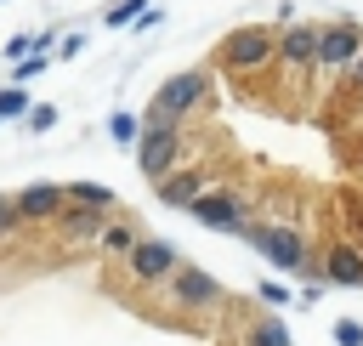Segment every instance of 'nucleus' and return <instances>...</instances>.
Here are the masks:
<instances>
[{
  "mask_svg": "<svg viewBox=\"0 0 363 346\" xmlns=\"http://www.w3.org/2000/svg\"><path fill=\"white\" fill-rule=\"evenodd\" d=\"M210 96V79H204V68H187V74H170L159 91H153V102H147V125H176L182 113H193L199 102Z\"/></svg>",
  "mask_w": 363,
  "mask_h": 346,
  "instance_id": "nucleus-1",
  "label": "nucleus"
},
{
  "mask_svg": "<svg viewBox=\"0 0 363 346\" xmlns=\"http://www.w3.org/2000/svg\"><path fill=\"white\" fill-rule=\"evenodd\" d=\"M272 51H278V34H272L267 23H250V28H233V34L221 40V68L250 74V68H267Z\"/></svg>",
  "mask_w": 363,
  "mask_h": 346,
  "instance_id": "nucleus-2",
  "label": "nucleus"
},
{
  "mask_svg": "<svg viewBox=\"0 0 363 346\" xmlns=\"http://www.w3.org/2000/svg\"><path fill=\"white\" fill-rule=\"evenodd\" d=\"M136 159H142V170H147L153 182H164V176L176 170V159H182V130H176V125H142Z\"/></svg>",
  "mask_w": 363,
  "mask_h": 346,
  "instance_id": "nucleus-3",
  "label": "nucleus"
},
{
  "mask_svg": "<svg viewBox=\"0 0 363 346\" xmlns=\"http://www.w3.org/2000/svg\"><path fill=\"white\" fill-rule=\"evenodd\" d=\"M244 238H250L278 272H301V267H306V244H301V233H289V227H244Z\"/></svg>",
  "mask_w": 363,
  "mask_h": 346,
  "instance_id": "nucleus-4",
  "label": "nucleus"
},
{
  "mask_svg": "<svg viewBox=\"0 0 363 346\" xmlns=\"http://www.w3.org/2000/svg\"><path fill=\"white\" fill-rule=\"evenodd\" d=\"M363 51V28L357 23H323L318 28V68H352Z\"/></svg>",
  "mask_w": 363,
  "mask_h": 346,
  "instance_id": "nucleus-5",
  "label": "nucleus"
},
{
  "mask_svg": "<svg viewBox=\"0 0 363 346\" xmlns=\"http://www.w3.org/2000/svg\"><path fill=\"white\" fill-rule=\"evenodd\" d=\"M187 210H193L204 227H216V233H244V204H238L233 193H199Z\"/></svg>",
  "mask_w": 363,
  "mask_h": 346,
  "instance_id": "nucleus-6",
  "label": "nucleus"
},
{
  "mask_svg": "<svg viewBox=\"0 0 363 346\" xmlns=\"http://www.w3.org/2000/svg\"><path fill=\"white\" fill-rule=\"evenodd\" d=\"M278 57L289 68H318V23H289L278 34Z\"/></svg>",
  "mask_w": 363,
  "mask_h": 346,
  "instance_id": "nucleus-7",
  "label": "nucleus"
},
{
  "mask_svg": "<svg viewBox=\"0 0 363 346\" xmlns=\"http://www.w3.org/2000/svg\"><path fill=\"white\" fill-rule=\"evenodd\" d=\"M130 272H136V278H164V272H176V244H164V238L130 244Z\"/></svg>",
  "mask_w": 363,
  "mask_h": 346,
  "instance_id": "nucleus-8",
  "label": "nucleus"
},
{
  "mask_svg": "<svg viewBox=\"0 0 363 346\" xmlns=\"http://www.w3.org/2000/svg\"><path fill=\"white\" fill-rule=\"evenodd\" d=\"M170 278H176V301H182V306H216V295H221L216 278L199 272V267H176Z\"/></svg>",
  "mask_w": 363,
  "mask_h": 346,
  "instance_id": "nucleus-9",
  "label": "nucleus"
},
{
  "mask_svg": "<svg viewBox=\"0 0 363 346\" xmlns=\"http://www.w3.org/2000/svg\"><path fill=\"white\" fill-rule=\"evenodd\" d=\"M62 187H51V182H34V187H23L17 193V210H23V221H34V216H57L62 210Z\"/></svg>",
  "mask_w": 363,
  "mask_h": 346,
  "instance_id": "nucleus-10",
  "label": "nucleus"
},
{
  "mask_svg": "<svg viewBox=\"0 0 363 346\" xmlns=\"http://www.w3.org/2000/svg\"><path fill=\"white\" fill-rule=\"evenodd\" d=\"M57 221H62L68 238H91V233H102V204H68V199H62Z\"/></svg>",
  "mask_w": 363,
  "mask_h": 346,
  "instance_id": "nucleus-11",
  "label": "nucleus"
},
{
  "mask_svg": "<svg viewBox=\"0 0 363 346\" xmlns=\"http://www.w3.org/2000/svg\"><path fill=\"white\" fill-rule=\"evenodd\" d=\"M199 193H204V182H199L193 170H182V176H164V182H159V199H164V204H176V210H182V204H193Z\"/></svg>",
  "mask_w": 363,
  "mask_h": 346,
  "instance_id": "nucleus-12",
  "label": "nucleus"
},
{
  "mask_svg": "<svg viewBox=\"0 0 363 346\" xmlns=\"http://www.w3.org/2000/svg\"><path fill=\"white\" fill-rule=\"evenodd\" d=\"M329 278H335V284H346V289H357V284H363V255H357V250H346V244H340V250H329Z\"/></svg>",
  "mask_w": 363,
  "mask_h": 346,
  "instance_id": "nucleus-13",
  "label": "nucleus"
},
{
  "mask_svg": "<svg viewBox=\"0 0 363 346\" xmlns=\"http://www.w3.org/2000/svg\"><path fill=\"white\" fill-rule=\"evenodd\" d=\"M250 346H289V329H284L278 318H267V323L250 329Z\"/></svg>",
  "mask_w": 363,
  "mask_h": 346,
  "instance_id": "nucleus-14",
  "label": "nucleus"
},
{
  "mask_svg": "<svg viewBox=\"0 0 363 346\" xmlns=\"http://www.w3.org/2000/svg\"><path fill=\"white\" fill-rule=\"evenodd\" d=\"M68 199H79V204H102V210L113 204V193H108V187H96V182H74V187H68Z\"/></svg>",
  "mask_w": 363,
  "mask_h": 346,
  "instance_id": "nucleus-15",
  "label": "nucleus"
},
{
  "mask_svg": "<svg viewBox=\"0 0 363 346\" xmlns=\"http://www.w3.org/2000/svg\"><path fill=\"white\" fill-rule=\"evenodd\" d=\"M142 11H147V0H119V6L108 11V28H125V23H136Z\"/></svg>",
  "mask_w": 363,
  "mask_h": 346,
  "instance_id": "nucleus-16",
  "label": "nucleus"
},
{
  "mask_svg": "<svg viewBox=\"0 0 363 346\" xmlns=\"http://www.w3.org/2000/svg\"><path fill=\"white\" fill-rule=\"evenodd\" d=\"M11 113H28V91L23 85H6L0 91V119H11Z\"/></svg>",
  "mask_w": 363,
  "mask_h": 346,
  "instance_id": "nucleus-17",
  "label": "nucleus"
},
{
  "mask_svg": "<svg viewBox=\"0 0 363 346\" xmlns=\"http://www.w3.org/2000/svg\"><path fill=\"white\" fill-rule=\"evenodd\" d=\"M130 244H136V238H130L125 227H102V250H113V255H130Z\"/></svg>",
  "mask_w": 363,
  "mask_h": 346,
  "instance_id": "nucleus-18",
  "label": "nucleus"
},
{
  "mask_svg": "<svg viewBox=\"0 0 363 346\" xmlns=\"http://www.w3.org/2000/svg\"><path fill=\"white\" fill-rule=\"evenodd\" d=\"M108 130H113V142H136V136H142L130 113H113V119H108Z\"/></svg>",
  "mask_w": 363,
  "mask_h": 346,
  "instance_id": "nucleus-19",
  "label": "nucleus"
},
{
  "mask_svg": "<svg viewBox=\"0 0 363 346\" xmlns=\"http://www.w3.org/2000/svg\"><path fill=\"white\" fill-rule=\"evenodd\" d=\"M40 45H45V34H17V40H6L11 57H28V51H40Z\"/></svg>",
  "mask_w": 363,
  "mask_h": 346,
  "instance_id": "nucleus-20",
  "label": "nucleus"
},
{
  "mask_svg": "<svg viewBox=\"0 0 363 346\" xmlns=\"http://www.w3.org/2000/svg\"><path fill=\"white\" fill-rule=\"evenodd\" d=\"M335 340H340V346H363V323L340 318V323H335Z\"/></svg>",
  "mask_w": 363,
  "mask_h": 346,
  "instance_id": "nucleus-21",
  "label": "nucleus"
},
{
  "mask_svg": "<svg viewBox=\"0 0 363 346\" xmlns=\"http://www.w3.org/2000/svg\"><path fill=\"white\" fill-rule=\"evenodd\" d=\"M28 125H34V130H51V125H57V108H51V102L28 108Z\"/></svg>",
  "mask_w": 363,
  "mask_h": 346,
  "instance_id": "nucleus-22",
  "label": "nucleus"
},
{
  "mask_svg": "<svg viewBox=\"0 0 363 346\" xmlns=\"http://www.w3.org/2000/svg\"><path fill=\"white\" fill-rule=\"evenodd\" d=\"M255 295H261V301H267V306H284V301H289V289H284V284H272V278H267V284H261V289H255Z\"/></svg>",
  "mask_w": 363,
  "mask_h": 346,
  "instance_id": "nucleus-23",
  "label": "nucleus"
},
{
  "mask_svg": "<svg viewBox=\"0 0 363 346\" xmlns=\"http://www.w3.org/2000/svg\"><path fill=\"white\" fill-rule=\"evenodd\" d=\"M23 221V210H17V199H0V233H11Z\"/></svg>",
  "mask_w": 363,
  "mask_h": 346,
  "instance_id": "nucleus-24",
  "label": "nucleus"
},
{
  "mask_svg": "<svg viewBox=\"0 0 363 346\" xmlns=\"http://www.w3.org/2000/svg\"><path fill=\"white\" fill-rule=\"evenodd\" d=\"M352 85H363V51H357V62H352Z\"/></svg>",
  "mask_w": 363,
  "mask_h": 346,
  "instance_id": "nucleus-25",
  "label": "nucleus"
}]
</instances>
